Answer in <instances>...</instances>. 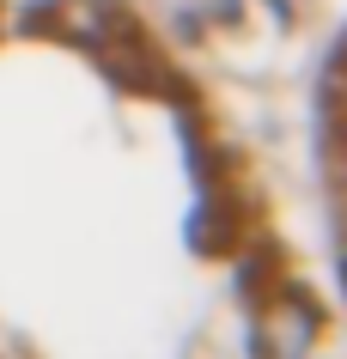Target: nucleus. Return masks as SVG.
I'll use <instances>...</instances> for the list:
<instances>
[{"mask_svg":"<svg viewBox=\"0 0 347 359\" xmlns=\"http://www.w3.org/2000/svg\"><path fill=\"white\" fill-rule=\"evenodd\" d=\"M311 335H317V311H311V304L287 299V304H274V311H268V347H274V359H299L311 347Z\"/></svg>","mask_w":347,"mask_h":359,"instance_id":"1","label":"nucleus"}]
</instances>
